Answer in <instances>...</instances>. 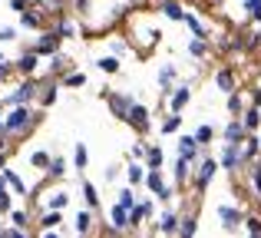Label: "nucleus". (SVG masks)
Returning <instances> with one entry per match:
<instances>
[{
	"instance_id": "obj_1",
	"label": "nucleus",
	"mask_w": 261,
	"mask_h": 238,
	"mask_svg": "<svg viewBox=\"0 0 261 238\" xmlns=\"http://www.w3.org/2000/svg\"><path fill=\"white\" fill-rule=\"evenodd\" d=\"M43 122L40 116V110L33 103H23V106H10V110L4 113V133L10 136V139H23V136H30L33 129Z\"/></svg>"
},
{
	"instance_id": "obj_2",
	"label": "nucleus",
	"mask_w": 261,
	"mask_h": 238,
	"mask_svg": "<svg viewBox=\"0 0 261 238\" xmlns=\"http://www.w3.org/2000/svg\"><path fill=\"white\" fill-rule=\"evenodd\" d=\"M37 99H40V76H23L4 99H0V110L23 106V103H37Z\"/></svg>"
},
{
	"instance_id": "obj_3",
	"label": "nucleus",
	"mask_w": 261,
	"mask_h": 238,
	"mask_svg": "<svg viewBox=\"0 0 261 238\" xmlns=\"http://www.w3.org/2000/svg\"><path fill=\"white\" fill-rule=\"evenodd\" d=\"M218 172H222L218 159L205 152L202 159L195 162V169H192V192H195V195H205V192H208V186L215 182V175H218Z\"/></svg>"
},
{
	"instance_id": "obj_4",
	"label": "nucleus",
	"mask_w": 261,
	"mask_h": 238,
	"mask_svg": "<svg viewBox=\"0 0 261 238\" xmlns=\"http://www.w3.org/2000/svg\"><path fill=\"white\" fill-rule=\"evenodd\" d=\"M218 166H222V172L235 175L245 169V152H242V142H225L222 152H218Z\"/></svg>"
},
{
	"instance_id": "obj_5",
	"label": "nucleus",
	"mask_w": 261,
	"mask_h": 238,
	"mask_svg": "<svg viewBox=\"0 0 261 238\" xmlns=\"http://www.w3.org/2000/svg\"><path fill=\"white\" fill-rule=\"evenodd\" d=\"M27 46H30V50H37L43 60H50L53 53L63 50V37H60L57 30H40V33H37V40H33V43H27Z\"/></svg>"
},
{
	"instance_id": "obj_6",
	"label": "nucleus",
	"mask_w": 261,
	"mask_h": 238,
	"mask_svg": "<svg viewBox=\"0 0 261 238\" xmlns=\"http://www.w3.org/2000/svg\"><path fill=\"white\" fill-rule=\"evenodd\" d=\"M215 215H218V222H222V228L225 232H238V228L245 225V208L242 205H231V202H222V205L215 208Z\"/></svg>"
},
{
	"instance_id": "obj_7",
	"label": "nucleus",
	"mask_w": 261,
	"mask_h": 238,
	"mask_svg": "<svg viewBox=\"0 0 261 238\" xmlns=\"http://www.w3.org/2000/svg\"><path fill=\"white\" fill-rule=\"evenodd\" d=\"M102 96H106V106H109V113H113L116 119H122V122H126V116H129V110H133V103H136V96H133V93L106 90V93H102Z\"/></svg>"
},
{
	"instance_id": "obj_8",
	"label": "nucleus",
	"mask_w": 261,
	"mask_h": 238,
	"mask_svg": "<svg viewBox=\"0 0 261 238\" xmlns=\"http://www.w3.org/2000/svg\"><path fill=\"white\" fill-rule=\"evenodd\" d=\"M40 53L37 50H30V46H23V53H20L17 60H13V70H17V76H37V70H40Z\"/></svg>"
},
{
	"instance_id": "obj_9",
	"label": "nucleus",
	"mask_w": 261,
	"mask_h": 238,
	"mask_svg": "<svg viewBox=\"0 0 261 238\" xmlns=\"http://www.w3.org/2000/svg\"><path fill=\"white\" fill-rule=\"evenodd\" d=\"M122 232H133V225H129V208H122L119 202H116V205L109 208V228H102V235H122Z\"/></svg>"
},
{
	"instance_id": "obj_10",
	"label": "nucleus",
	"mask_w": 261,
	"mask_h": 238,
	"mask_svg": "<svg viewBox=\"0 0 261 238\" xmlns=\"http://www.w3.org/2000/svg\"><path fill=\"white\" fill-rule=\"evenodd\" d=\"M126 126H133L136 133H142V136H146L149 129H152V113H149V106L133 103V110H129V116H126Z\"/></svg>"
},
{
	"instance_id": "obj_11",
	"label": "nucleus",
	"mask_w": 261,
	"mask_h": 238,
	"mask_svg": "<svg viewBox=\"0 0 261 238\" xmlns=\"http://www.w3.org/2000/svg\"><path fill=\"white\" fill-rule=\"evenodd\" d=\"M189 103H192V83H178V86H172V93L166 96L169 113H182Z\"/></svg>"
},
{
	"instance_id": "obj_12",
	"label": "nucleus",
	"mask_w": 261,
	"mask_h": 238,
	"mask_svg": "<svg viewBox=\"0 0 261 238\" xmlns=\"http://www.w3.org/2000/svg\"><path fill=\"white\" fill-rule=\"evenodd\" d=\"M155 215V202L152 199H139L133 208H129V225H133V232L142 225V222H149Z\"/></svg>"
},
{
	"instance_id": "obj_13",
	"label": "nucleus",
	"mask_w": 261,
	"mask_h": 238,
	"mask_svg": "<svg viewBox=\"0 0 261 238\" xmlns=\"http://www.w3.org/2000/svg\"><path fill=\"white\" fill-rule=\"evenodd\" d=\"M175 152H178V155H185L189 162H198V159L205 155V146H198V139H195V136H178Z\"/></svg>"
},
{
	"instance_id": "obj_14",
	"label": "nucleus",
	"mask_w": 261,
	"mask_h": 238,
	"mask_svg": "<svg viewBox=\"0 0 261 238\" xmlns=\"http://www.w3.org/2000/svg\"><path fill=\"white\" fill-rule=\"evenodd\" d=\"M155 83H159V93H162V99H166L169 93H172V86L178 83V66H175V63H162Z\"/></svg>"
},
{
	"instance_id": "obj_15",
	"label": "nucleus",
	"mask_w": 261,
	"mask_h": 238,
	"mask_svg": "<svg viewBox=\"0 0 261 238\" xmlns=\"http://www.w3.org/2000/svg\"><path fill=\"white\" fill-rule=\"evenodd\" d=\"M133 40L142 46V50H152L155 40H159V30H155L152 23H142V20H136V33H133Z\"/></svg>"
},
{
	"instance_id": "obj_16",
	"label": "nucleus",
	"mask_w": 261,
	"mask_h": 238,
	"mask_svg": "<svg viewBox=\"0 0 261 238\" xmlns=\"http://www.w3.org/2000/svg\"><path fill=\"white\" fill-rule=\"evenodd\" d=\"M53 30H57L63 40H76V37H80V23H76V20H73L66 10L57 13V23H53Z\"/></svg>"
},
{
	"instance_id": "obj_17",
	"label": "nucleus",
	"mask_w": 261,
	"mask_h": 238,
	"mask_svg": "<svg viewBox=\"0 0 261 238\" xmlns=\"http://www.w3.org/2000/svg\"><path fill=\"white\" fill-rule=\"evenodd\" d=\"M70 70H76V66H73V60L70 57H66V53L63 50H60V53H53V57H50V66H46V76H63V73H70Z\"/></svg>"
},
{
	"instance_id": "obj_18",
	"label": "nucleus",
	"mask_w": 261,
	"mask_h": 238,
	"mask_svg": "<svg viewBox=\"0 0 261 238\" xmlns=\"http://www.w3.org/2000/svg\"><path fill=\"white\" fill-rule=\"evenodd\" d=\"M178 219H182V215H178L175 208H166V212L159 215V222H155V232L159 235H178Z\"/></svg>"
},
{
	"instance_id": "obj_19",
	"label": "nucleus",
	"mask_w": 261,
	"mask_h": 238,
	"mask_svg": "<svg viewBox=\"0 0 261 238\" xmlns=\"http://www.w3.org/2000/svg\"><path fill=\"white\" fill-rule=\"evenodd\" d=\"M245 136H248V129H245V122L238 119V116H231L228 122H225V129H222V139L225 142H245Z\"/></svg>"
},
{
	"instance_id": "obj_20",
	"label": "nucleus",
	"mask_w": 261,
	"mask_h": 238,
	"mask_svg": "<svg viewBox=\"0 0 261 238\" xmlns=\"http://www.w3.org/2000/svg\"><path fill=\"white\" fill-rule=\"evenodd\" d=\"M215 86H218L222 93L238 90V76H235V70H231V66H218V70H215Z\"/></svg>"
},
{
	"instance_id": "obj_21",
	"label": "nucleus",
	"mask_w": 261,
	"mask_h": 238,
	"mask_svg": "<svg viewBox=\"0 0 261 238\" xmlns=\"http://www.w3.org/2000/svg\"><path fill=\"white\" fill-rule=\"evenodd\" d=\"M192 169H195V162H189L185 155H178L175 166H172V182H175V186H185V182H192Z\"/></svg>"
},
{
	"instance_id": "obj_22",
	"label": "nucleus",
	"mask_w": 261,
	"mask_h": 238,
	"mask_svg": "<svg viewBox=\"0 0 261 238\" xmlns=\"http://www.w3.org/2000/svg\"><path fill=\"white\" fill-rule=\"evenodd\" d=\"M159 13H162L166 20H172V23H182V20H185L182 0H162V4H159Z\"/></svg>"
},
{
	"instance_id": "obj_23",
	"label": "nucleus",
	"mask_w": 261,
	"mask_h": 238,
	"mask_svg": "<svg viewBox=\"0 0 261 238\" xmlns=\"http://www.w3.org/2000/svg\"><path fill=\"white\" fill-rule=\"evenodd\" d=\"M63 222V212L60 208H43V215H40V222H37V232L43 235V232H53V228Z\"/></svg>"
},
{
	"instance_id": "obj_24",
	"label": "nucleus",
	"mask_w": 261,
	"mask_h": 238,
	"mask_svg": "<svg viewBox=\"0 0 261 238\" xmlns=\"http://www.w3.org/2000/svg\"><path fill=\"white\" fill-rule=\"evenodd\" d=\"M122 172H126V182H129V186H136V189H139L142 182H146V162L133 159L126 169H122Z\"/></svg>"
},
{
	"instance_id": "obj_25",
	"label": "nucleus",
	"mask_w": 261,
	"mask_h": 238,
	"mask_svg": "<svg viewBox=\"0 0 261 238\" xmlns=\"http://www.w3.org/2000/svg\"><path fill=\"white\" fill-rule=\"evenodd\" d=\"M43 208H60V212H66V208H70V192H66V189H53L43 199Z\"/></svg>"
},
{
	"instance_id": "obj_26",
	"label": "nucleus",
	"mask_w": 261,
	"mask_h": 238,
	"mask_svg": "<svg viewBox=\"0 0 261 238\" xmlns=\"http://www.w3.org/2000/svg\"><path fill=\"white\" fill-rule=\"evenodd\" d=\"M96 70H99V73H106V76H116V73L122 70V60L116 57V53H106V57H99V60H96Z\"/></svg>"
},
{
	"instance_id": "obj_27",
	"label": "nucleus",
	"mask_w": 261,
	"mask_h": 238,
	"mask_svg": "<svg viewBox=\"0 0 261 238\" xmlns=\"http://www.w3.org/2000/svg\"><path fill=\"white\" fill-rule=\"evenodd\" d=\"M238 119L245 122V129H248V133H258V126H261V106H255V103H251V106H245Z\"/></svg>"
},
{
	"instance_id": "obj_28",
	"label": "nucleus",
	"mask_w": 261,
	"mask_h": 238,
	"mask_svg": "<svg viewBox=\"0 0 261 238\" xmlns=\"http://www.w3.org/2000/svg\"><path fill=\"white\" fill-rule=\"evenodd\" d=\"M43 179L46 182H63L66 179V159H63V155H53V162H50V169L43 172Z\"/></svg>"
},
{
	"instance_id": "obj_29",
	"label": "nucleus",
	"mask_w": 261,
	"mask_h": 238,
	"mask_svg": "<svg viewBox=\"0 0 261 238\" xmlns=\"http://www.w3.org/2000/svg\"><path fill=\"white\" fill-rule=\"evenodd\" d=\"M185 50H189V57H192V60H205V57L212 53V43H208L205 37H192Z\"/></svg>"
},
{
	"instance_id": "obj_30",
	"label": "nucleus",
	"mask_w": 261,
	"mask_h": 238,
	"mask_svg": "<svg viewBox=\"0 0 261 238\" xmlns=\"http://www.w3.org/2000/svg\"><path fill=\"white\" fill-rule=\"evenodd\" d=\"M182 23L189 27V33H192V37H205V40H208V27L202 23V17H198V13L185 10V20H182Z\"/></svg>"
},
{
	"instance_id": "obj_31",
	"label": "nucleus",
	"mask_w": 261,
	"mask_h": 238,
	"mask_svg": "<svg viewBox=\"0 0 261 238\" xmlns=\"http://www.w3.org/2000/svg\"><path fill=\"white\" fill-rule=\"evenodd\" d=\"M178 235H182V238L198 235V212H189V215H182V219H178Z\"/></svg>"
},
{
	"instance_id": "obj_32",
	"label": "nucleus",
	"mask_w": 261,
	"mask_h": 238,
	"mask_svg": "<svg viewBox=\"0 0 261 238\" xmlns=\"http://www.w3.org/2000/svg\"><path fill=\"white\" fill-rule=\"evenodd\" d=\"M142 186H146L152 195H159L162 186H166V175H162V169H146V182H142Z\"/></svg>"
},
{
	"instance_id": "obj_33",
	"label": "nucleus",
	"mask_w": 261,
	"mask_h": 238,
	"mask_svg": "<svg viewBox=\"0 0 261 238\" xmlns=\"http://www.w3.org/2000/svg\"><path fill=\"white\" fill-rule=\"evenodd\" d=\"M60 86H66V90H83L86 86V73L83 70H70L60 76Z\"/></svg>"
},
{
	"instance_id": "obj_34",
	"label": "nucleus",
	"mask_w": 261,
	"mask_h": 238,
	"mask_svg": "<svg viewBox=\"0 0 261 238\" xmlns=\"http://www.w3.org/2000/svg\"><path fill=\"white\" fill-rule=\"evenodd\" d=\"M50 162H53V152H50V149H33V152H30V166L37 169V172H46V169H50Z\"/></svg>"
},
{
	"instance_id": "obj_35",
	"label": "nucleus",
	"mask_w": 261,
	"mask_h": 238,
	"mask_svg": "<svg viewBox=\"0 0 261 238\" xmlns=\"http://www.w3.org/2000/svg\"><path fill=\"white\" fill-rule=\"evenodd\" d=\"M0 172H4V179H7V189H10V192H17V195H27V192H30V189H27V182L20 179V175L13 172V169H7V166H4Z\"/></svg>"
},
{
	"instance_id": "obj_36",
	"label": "nucleus",
	"mask_w": 261,
	"mask_h": 238,
	"mask_svg": "<svg viewBox=\"0 0 261 238\" xmlns=\"http://www.w3.org/2000/svg\"><path fill=\"white\" fill-rule=\"evenodd\" d=\"M142 162H146V169H162V166H166V149H162V146H149Z\"/></svg>"
},
{
	"instance_id": "obj_37",
	"label": "nucleus",
	"mask_w": 261,
	"mask_h": 238,
	"mask_svg": "<svg viewBox=\"0 0 261 238\" xmlns=\"http://www.w3.org/2000/svg\"><path fill=\"white\" fill-rule=\"evenodd\" d=\"M86 166H89V149H86V142H76L73 146V169L86 172Z\"/></svg>"
},
{
	"instance_id": "obj_38",
	"label": "nucleus",
	"mask_w": 261,
	"mask_h": 238,
	"mask_svg": "<svg viewBox=\"0 0 261 238\" xmlns=\"http://www.w3.org/2000/svg\"><path fill=\"white\" fill-rule=\"evenodd\" d=\"M83 205L93 208V212L99 208V189H96L93 182H86V179H83Z\"/></svg>"
},
{
	"instance_id": "obj_39",
	"label": "nucleus",
	"mask_w": 261,
	"mask_h": 238,
	"mask_svg": "<svg viewBox=\"0 0 261 238\" xmlns=\"http://www.w3.org/2000/svg\"><path fill=\"white\" fill-rule=\"evenodd\" d=\"M96 228V219H93V208H83V212L76 215V232L80 235H89Z\"/></svg>"
},
{
	"instance_id": "obj_40",
	"label": "nucleus",
	"mask_w": 261,
	"mask_h": 238,
	"mask_svg": "<svg viewBox=\"0 0 261 238\" xmlns=\"http://www.w3.org/2000/svg\"><path fill=\"white\" fill-rule=\"evenodd\" d=\"M225 110H228V116H242V110H245V96L238 90H231L228 93V99H225Z\"/></svg>"
},
{
	"instance_id": "obj_41",
	"label": "nucleus",
	"mask_w": 261,
	"mask_h": 238,
	"mask_svg": "<svg viewBox=\"0 0 261 238\" xmlns=\"http://www.w3.org/2000/svg\"><path fill=\"white\" fill-rule=\"evenodd\" d=\"M192 136L198 139V146H205V149H208L212 142H215V126H208V122H202V126H198V129H195Z\"/></svg>"
},
{
	"instance_id": "obj_42",
	"label": "nucleus",
	"mask_w": 261,
	"mask_h": 238,
	"mask_svg": "<svg viewBox=\"0 0 261 238\" xmlns=\"http://www.w3.org/2000/svg\"><path fill=\"white\" fill-rule=\"evenodd\" d=\"M30 222H33V215L27 212V208H10V225L27 228V232H30Z\"/></svg>"
},
{
	"instance_id": "obj_43",
	"label": "nucleus",
	"mask_w": 261,
	"mask_h": 238,
	"mask_svg": "<svg viewBox=\"0 0 261 238\" xmlns=\"http://www.w3.org/2000/svg\"><path fill=\"white\" fill-rule=\"evenodd\" d=\"M162 136H172V133H178V129H182V113H169L166 119H162Z\"/></svg>"
},
{
	"instance_id": "obj_44",
	"label": "nucleus",
	"mask_w": 261,
	"mask_h": 238,
	"mask_svg": "<svg viewBox=\"0 0 261 238\" xmlns=\"http://www.w3.org/2000/svg\"><path fill=\"white\" fill-rule=\"evenodd\" d=\"M109 53H116L122 60L129 53V37H109Z\"/></svg>"
},
{
	"instance_id": "obj_45",
	"label": "nucleus",
	"mask_w": 261,
	"mask_h": 238,
	"mask_svg": "<svg viewBox=\"0 0 261 238\" xmlns=\"http://www.w3.org/2000/svg\"><path fill=\"white\" fill-rule=\"evenodd\" d=\"M116 202H119L122 208H133L136 202H139V199H136V186H126V189H119V195H116Z\"/></svg>"
},
{
	"instance_id": "obj_46",
	"label": "nucleus",
	"mask_w": 261,
	"mask_h": 238,
	"mask_svg": "<svg viewBox=\"0 0 261 238\" xmlns=\"http://www.w3.org/2000/svg\"><path fill=\"white\" fill-rule=\"evenodd\" d=\"M245 232L261 238V215H245Z\"/></svg>"
},
{
	"instance_id": "obj_47",
	"label": "nucleus",
	"mask_w": 261,
	"mask_h": 238,
	"mask_svg": "<svg viewBox=\"0 0 261 238\" xmlns=\"http://www.w3.org/2000/svg\"><path fill=\"white\" fill-rule=\"evenodd\" d=\"M13 40H20V27H0V43H13Z\"/></svg>"
},
{
	"instance_id": "obj_48",
	"label": "nucleus",
	"mask_w": 261,
	"mask_h": 238,
	"mask_svg": "<svg viewBox=\"0 0 261 238\" xmlns=\"http://www.w3.org/2000/svg\"><path fill=\"white\" fill-rule=\"evenodd\" d=\"M146 149H149V142H142V139L133 142V146H129V159H139L142 162V159H146Z\"/></svg>"
},
{
	"instance_id": "obj_49",
	"label": "nucleus",
	"mask_w": 261,
	"mask_h": 238,
	"mask_svg": "<svg viewBox=\"0 0 261 238\" xmlns=\"http://www.w3.org/2000/svg\"><path fill=\"white\" fill-rule=\"evenodd\" d=\"M70 7H73V13H76V17H89L93 0H70Z\"/></svg>"
},
{
	"instance_id": "obj_50",
	"label": "nucleus",
	"mask_w": 261,
	"mask_h": 238,
	"mask_svg": "<svg viewBox=\"0 0 261 238\" xmlns=\"http://www.w3.org/2000/svg\"><path fill=\"white\" fill-rule=\"evenodd\" d=\"M248 182H251V195L261 202V172H248Z\"/></svg>"
},
{
	"instance_id": "obj_51",
	"label": "nucleus",
	"mask_w": 261,
	"mask_h": 238,
	"mask_svg": "<svg viewBox=\"0 0 261 238\" xmlns=\"http://www.w3.org/2000/svg\"><path fill=\"white\" fill-rule=\"evenodd\" d=\"M10 208H13V199H10V189H7V192H0V215H10Z\"/></svg>"
},
{
	"instance_id": "obj_52",
	"label": "nucleus",
	"mask_w": 261,
	"mask_h": 238,
	"mask_svg": "<svg viewBox=\"0 0 261 238\" xmlns=\"http://www.w3.org/2000/svg\"><path fill=\"white\" fill-rule=\"evenodd\" d=\"M10 73H17V70H13V60H0V83L10 80Z\"/></svg>"
},
{
	"instance_id": "obj_53",
	"label": "nucleus",
	"mask_w": 261,
	"mask_h": 238,
	"mask_svg": "<svg viewBox=\"0 0 261 238\" xmlns=\"http://www.w3.org/2000/svg\"><path fill=\"white\" fill-rule=\"evenodd\" d=\"M7 4H10L13 13H23V10H30V7H33V0H7Z\"/></svg>"
},
{
	"instance_id": "obj_54",
	"label": "nucleus",
	"mask_w": 261,
	"mask_h": 238,
	"mask_svg": "<svg viewBox=\"0 0 261 238\" xmlns=\"http://www.w3.org/2000/svg\"><path fill=\"white\" fill-rule=\"evenodd\" d=\"M119 172H122V169H119V166L113 162V166H106V172H102V179H106V182H116V179H119Z\"/></svg>"
},
{
	"instance_id": "obj_55",
	"label": "nucleus",
	"mask_w": 261,
	"mask_h": 238,
	"mask_svg": "<svg viewBox=\"0 0 261 238\" xmlns=\"http://www.w3.org/2000/svg\"><path fill=\"white\" fill-rule=\"evenodd\" d=\"M258 4H261V0H242V10H245V13H251Z\"/></svg>"
},
{
	"instance_id": "obj_56",
	"label": "nucleus",
	"mask_w": 261,
	"mask_h": 238,
	"mask_svg": "<svg viewBox=\"0 0 261 238\" xmlns=\"http://www.w3.org/2000/svg\"><path fill=\"white\" fill-rule=\"evenodd\" d=\"M251 103L261 106V86H255V90H251Z\"/></svg>"
},
{
	"instance_id": "obj_57",
	"label": "nucleus",
	"mask_w": 261,
	"mask_h": 238,
	"mask_svg": "<svg viewBox=\"0 0 261 238\" xmlns=\"http://www.w3.org/2000/svg\"><path fill=\"white\" fill-rule=\"evenodd\" d=\"M248 17H251V20H255V23H261V4H258V7H255V10H251V13H248Z\"/></svg>"
},
{
	"instance_id": "obj_58",
	"label": "nucleus",
	"mask_w": 261,
	"mask_h": 238,
	"mask_svg": "<svg viewBox=\"0 0 261 238\" xmlns=\"http://www.w3.org/2000/svg\"><path fill=\"white\" fill-rule=\"evenodd\" d=\"M7 159H10V149H4V152H0V169L7 166Z\"/></svg>"
},
{
	"instance_id": "obj_59",
	"label": "nucleus",
	"mask_w": 261,
	"mask_h": 238,
	"mask_svg": "<svg viewBox=\"0 0 261 238\" xmlns=\"http://www.w3.org/2000/svg\"><path fill=\"white\" fill-rule=\"evenodd\" d=\"M0 192H7V179H4V172H0Z\"/></svg>"
},
{
	"instance_id": "obj_60",
	"label": "nucleus",
	"mask_w": 261,
	"mask_h": 238,
	"mask_svg": "<svg viewBox=\"0 0 261 238\" xmlns=\"http://www.w3.org/2000/svg\"><path fill=\"white\" fill-rule=\"evenodd\" d=\"M139 4H146V0H126V7H139Z\"/></svg>"
},
{
	"instance_id": "obj_61",
	"label": "nucleus",
	"mask_w": 261,
	"mask_h": 238,
	"mask_svg": "<svg viewBox=\"0 0 261 238\" xmlns=\"http://www.w3.org/2000/svg\"><path fill=\"white\" fill-rule=\"evenodd\" d=\"M208 4H215V7H218V4H225V0H208Z\"/></svg>"
},
{
	"instance_id": "obj_62",
	"label": "nucleus",
	"mask_w": 261,
	"mask_h": 238,
	"mask_svg": "<svg viewBox=\"0 0 261 238\" xmlns=\"http://www.w3.org/2000/svg\"><path fill=\"white\" fill-rule=\"evenodd\" d=\"M0 133H4V116H0Z\"/></svg>"
},
{
	"instance_id": "obj_63",
	"label": "nucleus",
	"mask_w": 261,
	"mask_h": 238,
	"mask_svg": "<svg viewBox=\"0 0 261 238\" xmlns=\"http://www.w3.org/2000/svg\"><path fill=\"white\" fill-rule=\"evenodd\" d=\"M0 60H7V57H4V53H0Z\"/></svg>"
},
{
	"instance_id": "obj_64",
	"label": "nucleus",
	"mask_w": 261,
	"mask_h": 238,
	"mask_svg": "<svg viewBox=\"0 0 261 238\" xmlns=\"http://www.w3.org/2000/svg\"><path fill=\"white\" fill-rule=\"evenodd\" d=\"M159 4H162V0H159Z\"/></svg>"
}]
</instances>
